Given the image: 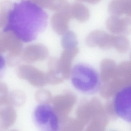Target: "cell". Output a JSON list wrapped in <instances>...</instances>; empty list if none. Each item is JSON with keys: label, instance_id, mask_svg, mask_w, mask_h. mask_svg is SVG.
<instances>
[{"label": "cell", "instance_id": "6da1fadb", "mask_svg": "<svg viewBox=\"0 0 131 131\" xmlns=\"http://www.w3.org/2000/svg\"><path fill=\"white\" fill-rule=\"evenodd\" d=\"M48 15L34 2L22 1L14 4L9 10L3 31L12 32L19 40L28 43L37 39L46 28Z\"/></svg>", "mask_w": 131, "mask_h": 131}, {"label": "cell", "instance_id": "7a4b0ae2", "mask_svg": "<svg viewBox=\"0 0 131 131\" xmlns=\"http://www.w3.org/2000/svg\"><path fill=\"white\" fill-rule=\"evenodd\" d=\"M71 81L77 89L84 92H90L95 89L99 78L96 72L84 64L75 65L71 71Z\"/></svg>", "mask_w": 131, "mask_h": 131}, {"label": "cell", "instance_id": "3957f363", "mask_svg": "<svg viewBox=\"0 0 131 131\" xmlns=\"http://www.w3.org/2000/svg\"><path fill=\"white\" fill-rule=\"evenodd\" d=\"M17 73L19 78L26 79L34 86L41 87L47 83L46 74L32 66L21 65L18 67Z\"/></svg>", "mask_w": 131, "mask_h": 131}, {"label": "cell", "instance_id": "277c9868", "mask_svg": "<svg viewBox=\"0 0 131 131\" xmlns=\"http://www.w3.org/2000/svg\"><path fill=\"white\" fill-rule=\"evenodd\" d=\"M114 35L102 30L96 29L90 32L87 35L85 42L88 46L93 47L98 46L104 49L113 47Z\"/></svg>", "mask_w": 131, "mask_h": 131}, {"label": "cell", "instance_id": "5b68a950", "mask_svg": "<svg viewBox=\"0 0 131 131\" xmlns=\"http://www.w3.org/2000/svg\"><path fill=\"white\" fill-rule=\"evenodd\" d=\"M79 52L77 47L64 49L60 58L57 59V68L64 79L68 78L71 75L72 61Z\"/></svg>", "mask_w": 131, "mask_h": 131}, {"label": "cell", "instance_id": "8992f818", "mask_svg": "<svg viewBox=\"0 0 131 131\" xmlns=\"http://www.w3.org/2000/svg\"><path fill=\"white\" fill-rule=\"evenodd\" d=\"M53 114L51 106L47 104H41L38 106L34 112V117L38 125H46L50 122Z\"/></svg>", "mask_w": 131, "mask_h": 131}, {"label": "cell", "instance_id": "52a82bcc", "mask_svg": "<svg viewBox=\"0 0 131 131\" xmlns=\"http://www.w3.org/2000/svg\"><path fill=\"white\" fill-rule=\"evenodd\" d=\"M71 18L70 14L67 12H58L54 15L53 26L58 34L63 35L68 31L69 22Z\"/></svg>", "mask_w": 131, "mask_h": 131}, {"label": "cell", "instance_id": "ba28073f", "mask_svg": "<svg viewBox=\"0 0 131 131\" xmlns=\"http://www.w3.org/2000/svg\"><path fill=\"white\" fill-rule=\"evenodd\" d=\"M70 12L72 18L82 22L87 20L90 15V11L88 7L79 1L70 4Z\"/></svg>", "mask_w": 131, "mask_h": 131}, {"label": "cell", "instance_id": "9c48e42d", "mask_svg": "<svg viewBox=\"0 0 131 131\" xmlns=\"http://www.w3.org/2000/svg\"><path fill=\"white\" fill-rule=\"evenodd\" d=\"M57 60L53 59L48 62V70L46 74L47 83L56 84L62 83L64 80L57 68Z\"/></svg>", "mask_w": 131, "mask_h": 131}, {"label": "cell", "instance_id": "30bf717a", "mask_svg": "<svg viewBox=\"0 0 131 131\" xmlns=\"http://www.w3.org/2000/svg\"><path fill=\"white\" fill-rule=\"evenodd\" d=\"M106 27L112 33L117 35L123 34V22L122 17L110 16L105 21Z\"/></svg>", "mask_w": 131, "mask_h": 131}, {"label": "cell", "instance_id": "8fae6325", "mask_svg": "<svg viewBox=\"0 0 131 131\" xmlns=\"http://www.w3.org/2000/svg\"><path fill=\"white\" fill-rule=\"evenodd\" d=\"M130 43L128 39L122 35H114L113 47L119 52L125 53L129 49Z\"/></svg>", "mask_w": 131, "mask_h": 131}, {"label": "cell", "instance_id": "7c38bea8", "mask_svg": "<svg viewBox=\"0 0 131 131\" xmlns=\"http://www.w3.org/2000/svg\"><path fill=\"white\" fill-rule=\"evenodd\" d=\"M123 0H113L111 1L108 5V10L111 15L120 17L124 13Z\"/></svg>", "mask_w": 131, "mask_h": 131}, {"label": "cell", "instance_id": "4fadbf2b", "mask_svg": "<svg viewBox=\"0 0 131 131\" xmlns=\"http://www.w3.org/2000/svg\"><path fill=\"white\" fill-rule=\"evenodd\" d=\"M61 42L64 49L76 47L78 43L75 34L71 31H68L63 35Z\"/></svg>", "mask_w": 131, "mask_h": 131}, {"label": "cell", "instance_id": "5bb4252c", "mask_svg": "<svg viewBox=\"0 0 131 131\" xmlns=\"http://www.w3.org/2000/svg\"><path fill=\"white\" fill-rule=\"evenodd\" d=\"M35 98L38 102L41 104H47L51 101L52 98L49 91L41 89L38 90L36 93Z\"/></svg>", "mask_w": 131, "mask_h": 131}, {"label": "cell", "instance_id": "9a60e30c", "mask_svg": "<svg viewBox=\"0 0 131 131\" xmlns=\"http://www.w3.org/2000/svg\"><path fill=\"white\" fill-rule=\"evenodd\" d=\"M8 100L10 102L15 104H21L25 101V95L22 91L15 90L12 91L9 95Z\"/></svg>", "mask_w": 131, "mask_h": 131}, {"label": "cell", "instance_id": "2e32d148", "mask_svg": "<svg viewBox=\"0 0 131 131\" xmlns=\"http://www.w3.org/2000/svg\"><path fill=\"white\" fill-rule=\"evenodd\" d=\"M7 89L6 86L4 84L2 83L0 84V99L1 102L2 104L6 102L8 100V96Z\"/></svg>", "mask_w": 131, "mask_h": 131}, {"label": "cell", "instance_id": "e0dca14e", "mask_svg": "<svg viewBox=\"0 0 131 131\" xmlns=\"http://www.w3.org/2000/svg\"><path fill=\"white\" fill-rule=\"evenodd\" d=\"M124 14L131 17V0H124Z\"/></svg>", "mask_w": 131, "mask_h": 131}, {"label": "cell", "instance_id": "ac0fdd59", "mask_svg": "<svg viewBox=\"0 0 131 131\" xmlns=\"http://www.w3.org/2000/svg\"><path fill=\"white\" fill-rule=\"evenodd\" d=\"M85 1H86L87 2L90 4H94L97 3L99 1L95 0H86Z\"/></svg>", "mask_w": 131, "mask_h": 131}, {"label": "cell", "instance_id": "d6986e66", "mask_svg": "<svg viewBox=\"0 0 131 131\" xmlns=\"http://www.w3.org/2000/svg\"></svg>", "mask_w": 131, "mask_h": 131}]
</instances>
